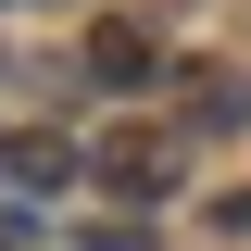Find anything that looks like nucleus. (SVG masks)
<instances>
[{
  "mask_svg": "<svg viewBox=\"0 0 251 251\" xmlns=\"http://www.w3.org/2000/svg\"><path fill=\"white\" fill-rule=\"evenodd\" d=\"M88 176L113 188V201H163V188H176V138H163V126H113L88 151Z\"/></svg>",
  "mask_w": 251,
  "mask_h": 251,
  "instance_id": "1",
  "label": "nucleus"
},
{
  "mask_svg": "<svg viewBox=\"0 0 251 251\" xmlns=\"http://www.w3.org/2000/svg\"><path fill=\"white\" fill-rule=\"evenodd\" d=\"M75 63H88V88H151V75H163V50H151V25H138V13H100Z\"/></svg>",
  "mask_w": 251,
  "mask_h": 251,
  "instance_id": "2",
  "label": "nucleus"
},
{
  "mask_svg": "<svg viewBox=\"0 0 251 251\" xmlns=\"http://www.w3.org/2000/svg\"><path fill=\"white\" fill-rule=\"evenodd\" d=\"M0 163H13L25 188H63V176H75L88 151H75V138H50V126H25V138H0Z\"/></svg>",
  "mask_w": 251,
  "mask_h": 251,
  "instance_id": "3",
  "label": "nucleus"
},
{
  "mask_svg": "<svg viewBox=\"0 0 251 251\" xmlns=\"http://www.w3.org/2000/svg\"><path fill=\"white\" fill-rule=\"evenodd\" d=\"M188 75H201V88H188V126H239L251 113V88L226 75V63H188Z\"/></svg>",
  "mask_w": 251,
  "mask_h": 251,
  "instance_id": "4",
  "label": "nucleus"
},
{
  "mask_svg": "<svg viewBox=\"0 0 251 251\" xmlns=\"http://www.w3.org/2000/svg\"><path fill=\"white\" fill-rule=\"evenodd\" d=\"M214 226H226V239H251V188H226V201H214Z\"/></svg>",
  "mask_w": 251,
  "mask_h": 251,
  "instance_id": "5",
  "label": "nucleus"
},
{
  "mask_svg": "<svg viewBox=\"0 0 251 251\" xmlns=\"http://www.w3.org/2000/svg\"><path fill=\"white\" fill-rule=\"evenodd\" d=\"M0 13H13V0H0Z\"/></svg>",
  "mask_w": 251,
  "mask_h": 251,
  "instance_id": "6",
  "label": "nucleus"
}]
</instances>
